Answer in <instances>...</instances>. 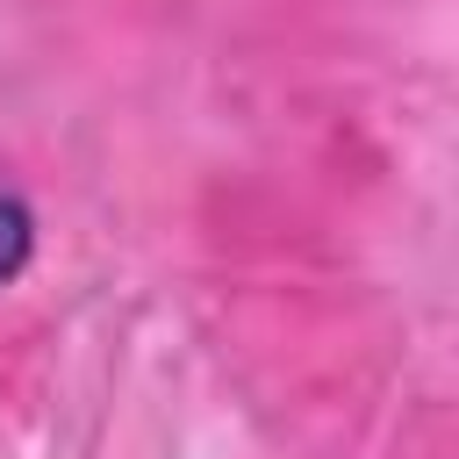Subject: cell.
Wrapping results in <instances>:
<instances>
[{
	"label": "cell",
	"instance_id": "1",
	"mask_svg": "<svg viewBox=\"0 0 459 459\" xmlns=\"http://www.w3.org/2000/svg\"><path fill=\"white\" fill-rule=\"evenodd\" d=\"M29 244H36V222L14 194H0V280H14L29 265Z\"/></svg>",
	"mask_w": 459,
	"mask_h": 459
}]
</instances>
